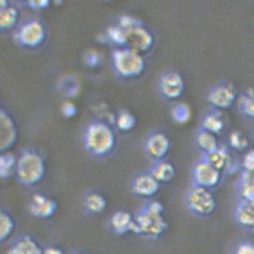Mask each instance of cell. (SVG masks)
Masks as SVG:
<instances>
[{
    "label": "cell",
    "mask_w": 254,
    "mask_h": 254,
    "mask_svg": "<svg viewBox=\"0 0 254 254\" xmlns=\"http://www.w3.org/2000/svg\"><path fill=\"white\" fill-rule=\"evenodd\" d=\"M243 171L250 173V174H254V150L252 149L247 154L245 155L243 159Z\"/></svg>",
    "instance_id": "d590c367"
},
{
    "label": "cell",
    "mask_w": 254,
    "mask_h": 254,
    "mask_svg": "<svg viewBox=\"0 0 254 254\" xmlns=\"http://www.w3.org/2000/svg\"><path fill=\"white\" fill-rule=\"evenodd\" d=\"M74 77H71L70 79H67V77H65L66 80H62L61 82V90L62 93L65 94L69 98H74L77 96L80 91V85L78 83L77 79H73Z\"/></svg>",
    "instance_id": "1f68e13d"
},
{
    "label": "cell",
    "mask_w": 254,
    "mask_h": 254,
    "mask_svg": "<svg viewBox=\"0 0 254 254\" xmlns=\"http://www.w3.org/2000/svg\"><path fill=\"white\" fill-rule=\"evenodd\" d=\"M186 205L194 216L208 217L217 208V199L210 190L192 185L186 193Z\"/></svg>",
    "instance_id": "8992f818"
},
{
    "label": "cell",
    "mask_w": 254,
    "mask_h": 254,
    "mask_svg": "<svg viewBox=\"0 0 254 254\" xmlns=\"http://www.w3.org/2000/svg\"><path fill=\"white\" fill-rule=\"evenodd\" d=\"M157 86L161 97L170 102L178 101L185 93V82L178 72L163 74L158 79Z\"/></svg>",
    "instance_id": "9c48e42d"
},
{
    "label": "cell",
    "mask_w": 254,
    "mask_h": 254,
    "mask_svg": "<svg viewBox=\"0 0 254 254\" xmlns=\"http://www.w3.org/2000/svg\"><path fill=\"white\" fill-rule=\"evenodd\" d=\"M234 219L242 228L253 230L254 228V202L240 198L234 210Z\"/></svg>",
    "instance_id": "e0dca14e"
},
{
    "label": "cell",
    "mask_w": 254,
    "mask_h": 254,
    "mask_svg": "<svg viewBox=\"0 0 254 254\" xmlns=\"http://www.w3.org/2000/svg\"><path fill=\"white\" fill-rule=\"evenodd\" d=\"M206 131L210 132L214 135L220 134L225 128V120L221 112L212 109L203 116L201 120V127Z\"/></svg>",
    "instance_id": "ffe728a7"
},
{
    "label": "cell",
    "mask_w": 254,
    "mask_h": 254,
    "mask_svg": "<svg viewBox=\"0 0 254 254\" xmlns=\"http://www.w3.org/2000/svg\"><path fill=\"white\" fill-rule=\"evenodd\" d=\"M20 11L15 5H9L5 9L0 10V29L2 32L11 31L17 25Z\"/></svg>",
    "instance_id": "603a6c76"
},
{
    "label": "cell",
    "mask_w": 254,
    "mask_h": 254,
    "mask_svg": "<svg viewBox=\"0 0 254 254\" xmlns=\"http://www.w3.org/2000/svg\"><path fill=\"white\" fill-rule=\"evenodd\" d=\"M194 142L198 150L202 152L204 155H208L212 152L217 150L220 146L217 136L210 132L204 130L202 128H199L196 133Z\"/></svg>",
    "instance_id": "44dd1931"
},
{
    "label": "cell",
    "mask_w": 254,
    "mask_h": 254,
    "mask_svg": "<svg viewBox=\"0 0 254 254\" xmlns=\"http://www.w3.org/2000/svg\"><path fill=\"white\" fill-rule=\"evenodd\" d=\"M126 48L137 52L142 56L150 52L155 46V39L149 29L141 24L127 30Z\"/></svg>",
    "instance_id": "ba28073f"
},
{
    "label": "cell",
    "mask_w": 254,
    "mask_h": 254,
    "mask_svg": "<svg viewBox=\"0 0 254 254\" xmlns=\"http://www.w3.org/2000/svg\"><path fill=\"white\" fill-rule=\"evenodd\" d=\"M43 254H65L64 251L55 246V245H50V246H46L43 248Z\"/></svg>",
    "instance_id": "f35d334b"
},
{
    "label": "cell",
    "mask_w": 254,
    "mask_h": 254,
    "mask_svg": "<svg viewBox=\"0 0 254 254\" xmlns=\"http://www.w3.org/2000/svg\"><path fill=\"white\" fill-rule=\"evenodd\" d=\"M81 254V253H72V254Z\"/></svg>",
    "instance_id": "60d3db41"
},
{
    "label": "cell",
    "mask_w": 254,
    "mask_h": 254,
    "mask_svg": "<svg viewBox=\"0 0 254 254\" xmlns=\"http://www.w3.org/2000/svg\"><path fill=\"white\" fill-rule=\"evenodd\" d=\"M251 232H252V233H254V229H253V230L251 231Z\"/></svg>",
    "instance_id": "b9f144b4"
},
{
    "label": "cell",
    "mask_w": 254,
    "mask_h": 254,
    "mask_svg": "<svg viewBox=\"0 0 254 254\" xmlns=\"http://www.w3.org/2000/svg\"><path fill=\"white\" fill-rule=\"evenodd\" d=\"M57 210L56 200L41 193L34 194L29 204L30 214L38 219H50L56 215Z\"/></svg>",
    "instance_id": "4fadbf2b"
},
{
    "label": "cell",
    "mask_w": 254,
    "mask_h": 254,
    "mask_svg": "<svg viewBox=\"0 0 254 254\" xmlns=\"http://www.w3.org/2000/svg\"><path fill=\"white\" fill-rule=\"evenodd\" d=\"M146 155L154 161L166 159L171 149V140L165 132L155 130L149 133L144 142Z\"/></svg>",
    "instance_id": "8fae6325"
},
{
    "label": "cell",
    "mask_w": 254,
    "mask_h": 254,
    "mask_svg": "<svg viewBox=\"0 0 254 254\" xmlns=\"http://www.w3.org/2000/svg\"><path fill=\"white\" fill-rule=\"evenodd\" d=\"M107 204L108 203L104 195L95 191L88 193L83 202L85 211L92 216H97L104 213L107 207Z\"/></svg>",
    "instance_id": "7402d4cb"
},
{
    "label": "cell",
    "mask_w": 254,
    "mask_h": 254,
    "mask_svg": "<svg viewBox=\"0 0 254 254\" xmlns=\"http://www.w3.org/2000/svg\"><path fill=\"white\" fill-rule=\"evenodd\" d=\"M228 145L234 150H245L249 145V141L247 137L244 135V133L239 130H235L232 132L228 137Z\"/></svg>",
    "instance_id": "4dcf8cb0"
},
{
    "label": "cell",
    "mask_w": 254,
    "mask_h": 254,
    "mask_svg": "<svg viewBox=\"0 0 254 254\" xmlns=\"http://www.w3.org/2000/svg\"><path fill=\"white\" fill-rule=\"evenodd\" d=\"M148 172L160 184L172 183L176 175L174 164L167 159L154 162Z\"/></svg>",
    "instance_id": "d6986e66"
},
{
    "label": "cell",
    "mask_w": 254,
    "mask_h": 254,
    "mask_svg": "<svg viewBox=\"0 0 254 254\" xmlns=\"http://www.w3.org/2000/svg\"><path fill=\"white\" fill-rule=\"evenodd\" d=\"M172 118L178 124H186L191 118V110L188 104L184 103L177 104L171 111Z\"/></svg>",
    "instance_id": "f546056e"
},
{
    "label": "cell",
    "mask_w": 254,
    "mask_h": 254,
    "mask_svg": "<svg viewBox=\"0 0 254 254\" xmlns=\"http://www.w3.org/2000/svg\"><path fill=\"white\" fill-rule=\"evenodd\" d=\"M203 158L221 173L227 172L229 174H233L236 172L239 165L232 156L227 147L223 145H220L217 150L208 155H204Z\"/></svg>",
    "instance_id": "9a60e30c"
},
{
    "label": "cell",
    "mask_w": 254,
    "mask_h": 254,
    "mask_svg": "<svg viewBox=\"0 0 254 254\" xmlns=\"http://www.w3.org/2000/svg\"><path fill=\"white\" fill-rule=\"evenodd\" d=\"M17 158L10 152L2 153L0 155V178L3 181L9 180L15 174Z\"/></svg>",
    "instance_id": "cb8c5ba5"
},
{
    "label": "cell",
    "mask_w": 254,
    "mask_h": 254,
    "mask_svg": "<svg viewBox=\"0 0 254 254\" xmlns=\"http://www.w3.org/2000/svg\"><path fill=\"white\" fill-rule=\"evenodd\" d=\"M141 24L143 23L139 19L136 18L132 15H128V14H123L118 19V25L126 31Z\"/></svg>",
    "instance_id": "836d02e7"
},
{
    "label": "cell",
    "mask_w": 254,
    "mask_h": 254,
    "mask_svg": "<svg viewBox=\"0 0 254 254\" xmlns=\"http://www.w3.org/2000/svg\"><path fill=\"white\" fill-rule=\"evenodd\" d=\"M191 178L193 185L211 190L220 184L222 173L202 157L193 165Z\"/></svg>",
    "instance_id": "52a82bcc"
},
{
    "label": "cell",
    "mask_w": 254,
    "mask_h": 254,
    "mask_svg": "<svg viewBox=\"0 0 254 254\" xmlns=\"http://www.w3.org/2000/svg\"><path fill=\"white\" fill-rule=\"evenodd\" d=\"M18 140V129L13 116L4 107L0 109V152H8Z\"/></svg>",
    "instance_id": "7c38bea8"
},
{
    "label": "cell",
    "mask_w": 254,
    "mask_h": 254,
    "mask_svg": "<svg viewBox=\"0 0 254 254\" xmlns=\"http://www.w3.org/2000/svg\"><path fill=\"white\" fill-rule=\"evenodd\" d=\"M47 38V30L42 21L33 19L21 25L14 34V43L19 46L37 50L45 43Z\"/></svg>",
    "instance_id": "5b68a950"
},
{
    "label": "cell",
    "mask_w": 254,
    "mask_h": 254,
    "mask_svg": "<svg viewBox=\"0 0 254 254\" xmlns=\"http://www.w3.org/2000/svg\"><path fill=\"white\" fill-rule=\"evenodd\" d=\"M61 111H62V115L67 119L74 118L78 113L77 106L72 102H65L62 104Z\"/></svg>",
    "instance_id": "e575fe53"
},
{
    "label": "cell",
    "mask_w": 254,
    "mask_h": 254,
    "mask_svg": "<svg viewBox=\"0 0 254 254\" xmlns=\"http://www.w3.org/2000/svg\"><path fill=\"white\" fill-rule=\"evenodd\" d=\"M236 91L234 86L226 82L214 85L207 94V101L212 109L217 111L229 110L236 104Z\"/></svg>",
    "instance_id": "30bf717a"
},
{
    "label": "cell",
    "mask_w": 254,
    "mask_h": 254,
    "mask_svg": "<svg viewBox=\"0 0 254 254\" xmlns=\"http://www.w3.org/2000/svg\"><path fill=\"white\" fill-rule=\"evenodd\" d=\"M115 126L120 131L128 132L136 127V119L127 110H121L116 116H114Z\"/></svg>",
    "instance_id": "4316f807"
},
{
    "label": "cell",
    "mask_w": 254,
    "mask_h": 254,
    "mask_svg": "<svg viewBox=\"0 0 254 254\" xmlns=\"http://www.w3.org/2000/svg\"><path fill=\"white\" fill-rule=\"evenodd\" d=\"M46 174V163L39 151L27 147L21 151L17 157L15 178L24 187H33L40 184Z\"/></svg>",
    "instance_id": "3957f363"
},
{
    "label": "cell",
    "mask_w": 254,
    "mask_h": 254,
    "mask_svg": "<svg viewBox=\"0 0 254 254\" xmlns=\"http://www.w3.org/2000/svg\"><path fill=\"white\" fill-rule=\"evenodd\" d=\"M238 109L245 117L254 120V88H248L241 94L238 100Z\"/></svg>",
    "instance_id": "484cf974"
},
{
    "label": "cell",
    "mask_w": 254,
    "mask_h": 254,
    "mask_svg": "<svg viewBox=\"0 0 254 254\" xmlns=\"http://www.w3.org/2000/svg\"><path fill=\"white\" fill-rule=\"evenodd\" d=\"M43 248L33 236H20L10 245L7 254H43Z\"/></svg>",
    "instance_id": "ac0fdd59"
},
{
    "label": "cell",
    "mask_w": 254,
    "mask_h": 254,
    "mask_svg": "<svg viewBox=\"0 0 254 254\" xmlns=\"http://www.w3.org/2000/svg\"><path fill=\"white\" fill-rule=\"evenodd\" d=\"M26 4L31 9L43 10L50 8L52 2L50 0H28Z\"/></svg>",
    "instance_id": "8d00e7d4"
},
{
    "label": "cell",
    "mask_w": 254,
    "mask_h": 254,
    "mask_svg": "<svg viewBox=\"0 0 254 254\" xmlns=\"http://www.w3.org/2000/svg\"><path fill=\"white\" fill-rule=\"evenodd\" d=\"M109 227L113 234L117 236H125L128 233H133L134 217L126 210L114 212L109 220Z\"/></svg>",
    "instance_id": "2e32d148"
},
{
    "label": "cell",
    "mask_w": 254,
    "mask_h": 254,
    "mask_svg": "<svg viewBox=\"0 0 254 254\" xmlns=\"http://www.w3.org/2000/svg\"><path fill=\"white\" fill-rule=\"evenodd\" d=\"M104 38L108 43H112L116 48L126 47L127 32L118 24L109 27Z\"/></svg>",
    "instance_id": "83f0119b"
},
{
    "label": "cell",
    "mask_w": 254,
    "mask_h": 254,
    "mask_svg": "<svg viewBox=\"0 0 254 254\" xmlns=\"http://www.w3.org/2000/svg\"><path fill=\"white\" fill-rule=\"evenodd\" d=\"M239 194L241 199H245L250 202H254V174H250L243 171L239 181Z\"/></svg>",
    "instance_id": "d4e9b609"
},
{
    "label": "cell",
    "mask_w": 254,
    "mask_h": 254,
    "mask_svg": "<svg viewBox=\"0 0 254 254\" xmlns=\"http://www.w3.org/2000/svg\"><path fill=\"white\" fill-rule=\"evenodd\" d=\"M113 73L122 80H133L140 77L146 70L144 56L128 48H115L112 53Z\"/></svg>",
    "instance_id": "277c9868"
},
{
    "label": "cell",
    "mask_w": 254,
    "mask_h": 254,
    "mask_svg": "<svg viewBox=\"0 0 254 254\" xmlns=\"http://www.w3.org/2000/svg\"><path fill=\"white\" fill-rule=\"evenodd\" d=\"M15 229V222L13 217L5 210L0 212V243L3 244L9 238Z\"/></svg>",
    "instance_id": "f1b7e54d"
},
{
    "label": "cell",
    "mask_w": 254,
    "mask_h": 254,
    "mask_svg": "<svg viewBox=\"0 0 254 254\" xmlns=\"http://www.w3.org/2000/svg\"><path fill=\"white\" fill-rule=\"evenodd\" d=\"M9 3L6 0H1L0 1V10L5 9L7 6H9Z\"/></svg>",
    "instance_id": "ab89813d"
},
{
    "label": "cell",
    "mask_w": 254,
    "mask_h": 254,
    "mask_svg": "<svg viewBox=\"0 0 254 254\" xmlns=\"http://www.w3.org/2000/svg\"><path fill=\"white\" fill-rule=\"evenodd\" d=\"M84 62L86 66L92 69L99 68L104 64V56L96 50H91L85 53Z\"/></svg>",
    "instance_id": "d6a6232c"
},
{
    "label": "cell",
    "mask_w": 254,
    "mask_h": 254,
    "mask_svg": "<svg viewBox=\"0 0 254 254\" xmlns=\"http://www.w3.org/2000/svg\"><path fill=\"white\" fill-rule=\"evenodd\" d=\"M235 254H254V244L243 243L237 246Z\"/></svg>",
    "instance_id": "74e56055"
},
{
    "label": "cell",
    "mask_w": 254,
    "mask_h": 254,
    "mask_svg": "<svg viewBox=\"0 0 254 254\" xmlns=\"http://www.w3.org/2000/svg\"><path fill=\"white\" fill-rule=\"evenodd\" d=\"M160 185L150 173L147 172L136 174L132 180L130 189L132 193L136 197L149 199L158 193Z\"/></svg>",
    "instance_id": "5bb4252c"
},
{
    "label": "cell",
    "mask_w": 254,
    "mask_h": 254,
    "mask_svg": "<svg viewBox=\"0 0 254 254\" xmlns=\"http://www.w3.org/2000/svg\"><path fill=\"white\" fill-rule=\"evenodd\" d=\"M165 207L157 200H148L134 217L133 233L148 240H157L168 229L164 217Z\"/></svg>",
    "instance_id": "6da1fadb"
},
{
    "label": "cell",
    "mask_w": 254,
    "mask_h": 254,
    "mask_svg": "<svg viewBox=\"0 0 254 254\" xmlns=\"http://www.w3.org/2000/svg\"></svg>",
    "instance_id": "7bdbcfd3"
},
{
    "label": "cell",
    "mask_w": 254,
    "mask_h": 254,
    "mask_svg": "<svg viewBox=\"0 0 254 254\" xmlns=\"http://www.w3.org/2000/svg\"><path fill=\"white\" fill-rule=\"evenodd\" d=\"M83 140L85 151L96 158L108 157L116 146V136L113 127L102 121H94L88 124Z\"/></svg>",
    "instance_id": "7a4b0ae2"
}]
</instances>
